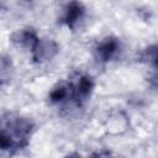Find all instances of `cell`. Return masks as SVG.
Wrapping results in <instances>:
<instances>
[{"label":"cell","mask_w":158,"mask_h":158,"mask_svg":"<svg viewBox=\"0 0 158 158\" xmlns=\"http://www.w3.org/2000/svg\"><path fill=\"white\" fill-rule=\"evenodd\" d=\"M35 130L31 120L7 114L0 117V151L12 152L27 147Z\"/></svg>","instance_id":"6da1fadb"},{"label":"cell","mask_w":158,"mask_h":158,"mask_svg":"<svg viewBox=\"0 0 158 158\" xmlns=\"http://www.w3.org/2000/svg\"><path fill=\"white\" fill-rule=\"evenodd\" d=\"M120 41L116 37H106L104 38L95 48V56L98 60L106 63L115 58L120 51Z\"/></svg>","instance_id":"7a4b0ae2"},{"label":"cell","mask_w":158,"mask_h":158,"mask_svg":"<svg viewBox=\"0 0 158 158\" xmlns=\"http://www.w3.org/2000/svg\"><path fill=\"white\" fill-rule=\"evenodd\" d=\"M58 44L52 40H41L36 44L35 49L31 52L32 58L37 63H43L47 60H51L57 53H58Z\"/></svg>","instance_id":"3957f363"},{"label":"cell","mask_w":158,"mask_h":158,"mask_svg":"<svg viewBox=\"0 0 158 158\" xmlns=\"http://www.w3.org/2000/svg\"><path fill=\"white\" fill-rule=\"evenodd\" d=\"M11 42L21 48H26L28 51H33L36 44L38 43L40 41V37L37 36L36 31L33 28H21V30H17L15 31L11 37H10Z\"/></svg>","instance_id":"277c9868"},{"label":"cell","mask_w":158,"mask_h":158,"mask_svg":"<svg viewBox=\"0 0 158 158\" xmlns=\"http://www.w3.org/2000/svg\"><path fill=\"white\" fill-rule=\"evenodd\" d=\"M84 15H85L84 5L79 0H72L67 4V6L64 9L62 21L69 28H74L75 25L84 17Z\"/></svg>","instance_id":"5b68a950"},{"label":"cell","mask_w":158,"mask_h":158,"mask_svg":"<svg viewBox=\"0 0 158 158\" xmlns=\"http://www.w3.org/2000/svg\"><path fill=\"white\" fill-rule=\"evenodd\" d=\"M74 84H75V88H77L79 102H80V105H83L90 98V95L94 90V80L88 74H79L75 78Z\"/></svg>","instance_id":"8992f818"},{"label":"cell","mask_w":158,"mask_h":158,"mask_svg":"<svg viewBox=\"0 0 158 158\" xmlns=\"http://www.w3.org/2000/svg\"><path fill=\"white\" fill-rule=\"evenodd\" d=\"M10 69H11V62L9 60V58L0 57V86L4 84L5 80L9 79Z\"/></svg>","instance_id":"52a82bcc"}]
</instances>
